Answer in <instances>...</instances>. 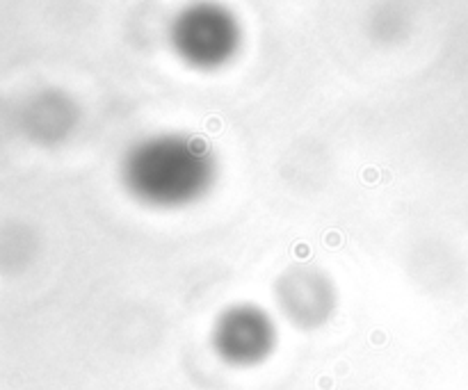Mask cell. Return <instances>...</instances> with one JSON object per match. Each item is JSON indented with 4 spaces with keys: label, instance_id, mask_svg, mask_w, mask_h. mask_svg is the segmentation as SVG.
Returning a JSON list of instances; mask_svg holds the SVG:
<instances>
[{
    "label": "cell",
    "instance_id": "1",
    "mask_svg": "<svg viewBox=\"0 0 468 390\" xmlns=\"http://www.w3.org/2000/svg\"><path fill=\"white\" fill-rule=\"evenodd\" d=\"M124 176L137 199L155 206H181L203 194L213 178V165L196 142L155 137L133 148Z\"/></svg>",
    "mask_w": 468,
    "mask_h": 390
}]
</instances>
